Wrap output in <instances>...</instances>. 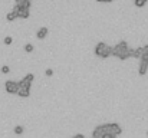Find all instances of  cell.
Masks as SVG:
<instances>
[{
	"mask_svg": "<svg viewBox=\"0 0 148 138\" xmlns=\"http://www.w3.org/2000/svg\"><path fill=\"white\" fill-rule=\"evenodd\" d=\"M112 55H114V56H116V58H118V59H121V61H125V59L131 58L128 43H126L125 40H122V42L116 43V45L112 48Z\"/></svg>",
	"mask_w": 148,
	"mask_h": 138,
	"instance_id": "1",
	"label": "cell"
},
{
	"mask_svg": "<svg viewBox=\"0 0 148 138\" xmlns=\"http://www.w3.org/2000/svg\"><path fill=\"white\" fill-rule=\"evenodd\" d=\"M104 129H105L104 138H114V137H118V135H121V132H122V128H121V125H119V124H116V122L104 124Z\"/></svg>",
	"mask_w": 148,
	"mask_h": 138,
	"instance_id": "2",
	"label": "cell"
},
{
	"mask_svg": "<svg viewBox=\"0 0 148 138\" xmlns=\"http://www.w3.org/2000/svg\"><path fill=\"white\" fill-rule=\"evenodd\" d=\"M95 55L102 58V59H106V58H109L112 55V48L108 46L105 42H99L95 46Z\"/></svg>",
	"mask_w": 148,
	"mask_h": 138,
	"instance_id": "3",
	"label": "cell"
},
{
	"mask_svg": "<svg viewBox=\"0 0 148 138\" xmlns=\"http://www.w3.org/2000/svg\"><path fill=\"white\" fill-rule=\"evenodd\" d=\"M13 10L16 12V16H17L19 19H28V18L30 16V9H28V7H25V6L16 5Z\"/></svg>",
	"mask_w": 148,
	"mask_h": 138,
	"instance_id": "4",
	"label": "cell"
},
{
	"mask_svg": "<svg viewBox=\"0 0 148 138\" xmlns=\"http://www.w3.org/2000/svg\"><path fill=\"white\" fill-rule=\"evenodd\" d=\"M17 88H19V83L15 81H6V83H5V89L7 94H16Z\"/></svg>",
	"mask_w": 148,
	"mask_h": 138,
	"instance_id": "5",
	"label": "cell"
},
{
	"mask_svg": "<svg viewBox=\"0 0 148 138\" xmlns=\"http://www.w3.org/2000/svg\"><path fill=\"white\" fill-rule=\"evenodd\" d=\"M16 94H17L19 96H22V98H28V96L30 95V88H29V86H25V85H19Z\"/></svg>",
	"mask_w": 148,
	"mask_h": 138,
	"instance_id": "6",
	"label": "cell"
},
{
	"mask_svg": "<svg viewBox=\"0 0 148 138\" xmlns=\"http://www.w3.org/2000/svg\"><path fill=\"white\" fill-rule=\"evenodd\" d=\"M33 79H35V75H33V73H28V75H26L20 82H17V83H19V85H25V86H29V88H30V86H32Z\"/></svg>",
	"mask_w": 148,
	"mask_h": 138,
	"instance_id": "7",
	"label": "cell"
},
{
	"mask_svg": "<svg viewBox=\"0 0 148 138\" xmlns=\"http://www.w3.org/2000/svg\"><path fill=\"white\" fill-rule=\"evenodd\" d=\"M147 71H148V62H147V61H142V59H139V66H138V73H139L141 76H144V75L147 73Z\"/></svg>",
	"mask_w": 148,
	"mask_h": 138,
	"instance_id": "8",
	"label": "cell"
},
{
	"mask_svg": "<svg viewBox=\"0 0 148 138\" xmlns=\"http://www.w3.org/2000/svg\"><path fill=\"white\" fill-rule=\"evenodd\" d=\"M104 134H105V129H104V125H98L94 132H92V137L94 138H104Z\"/></svg>",
	"mask_w": 148,
	"mask_h": 138,
	"instance_id": "9",
	"label": "cell"
},
{
	"mask_svg": "<svg viewBox=\"0 0 148 138\" xmlns=\"http://www.w3.org/2000/svg\"><path fill=\"white\" fill-rule=\"evenodd\" d=\"M48 32H49L48 28H40V29L36 32V38H38V39H45V38L48 36Z\"/></svg>",
	"mask_w": 148,
	"mask_h": 138,
	"instance_id": "10",
	"label": "cell"
},
{
	"mask_svg": "<svg viewBox=\"0 0 148 138\" xmlns=\"http://www.w3.org/2000/svg\"><path fill=\"white\" fill-rule=\"evenodd\" d=\"M141 50H142V53H141V58H139V59H142V61H147V62H148V45L142 46V48H141Z\"/></svg>",
	"mask_w": 148,
	"mask_h": 138,
	"instance_id": "11",
	"label": "cell"
},
{
	"mask_svg": "<svg viewBox=\"0 0 148 138\" xmlns=\"http://www.w3.org/2000/svg\"><path fill=\"white\" fill-rule=\"evenodd\" d=\"M6 19H7L9 22H13L15 19H17V16H16V12H15V10L9 12V13H7V16H6Z\"/></svg>",
	"mask_w": 148,
	"mask_h": 138,
	"instance_id": "12",
	"label": "cell"
},
{
	"mask_svg": "<svg viewBox=\"0 0 148 138\" xmlns=\"http://www.w3.org/2000/svg\"><path fill=\"white\" fill-rule=\"evenodd\" d=\"M25 132V128L22 127V125H17V127H15V134L16 135H22Z\"/></svg>",
	"mask_w": 148,
	"mask_h": 138,
	"instance_id": "13",
	"label": "cell"
},
{
	"mask_svg": "<svg viewBox=\"0 0 148 138\" xmlns=\"http://www.w3.org/2000/svg\"><path fill=\"white\" fill-rule=\"evenodd\" d=\"M145 3H147V0H134V5L137 7H142V6H145Z\"/></svg>",
	"mask_w": 148,
	"mask_h": 138,
	"instance_id": "14",
	"label": "cell"
},
{
	"mask_svg": "<svg viewBox=\"0 0 148 138\" xmlns=\"http://www.w3.org/2000/svg\"><path fill=\"white\" fill-rule=\"evenodd\" d=\"M33 49H35V48H33V45H32V43H26V45H25V50H26L28 53L33 52Z\"/></svg>",
	"mask_w": 148,
	"mask_h": 138,
	"instance_id": "15",
	"label": "cell"
},
{
	"mask_svg": "<svg viewBox=\"0 0 148 138\" xmlns=\"http://www.w3.org/2000/svg\"><path fill=\"white\" fill-rule=\"evenodd\" d=\"M0 71H2V73H9V72H10V68H9L7 65H3Z\"/></svg>",
	"mask_w": 148,
	"mask_h": 138,
	"instance_id": "16",
	"label": "cell"
},
{
	"mask_svg": "<svg viewBox=\"0 0 148 138\" xmlns=\"http://www.w3.org/2000/svg\"><path fill=\"white\" fill-rule=\"evenodd\" d=\"M3 42H5V45H12V42H13V39H12L10 36H6V38L3 39Z\"/></svg>",
	"mask_w": 148,
	"mask_h": 138,
	"instance_id": "17",
	"label": "cell"
},
{
	"mask_svg": "<svg viewBox=\"0 0 148 138\" xmlns=\"http://www.w3.org/2000/svg\"><path fill=\"white\" fill-rule=\"evenodd\" d=\"M45 75H46V76H52V75H53V71H52V69H46V71H45Z\"/></svg>",
	"mask_w": 148,
	"mask_h": 138,
	"instance_id": "18",
	"label": "cell"
},
{
	"mask_svg": "<svg viewBox=\"0 0 148 138\" xmlns=\"http://www.w3.org/2000/svg\"><path fill=\"white\" fill-rule=\"evenodd\" d=\"M15 3H16V5H20V6H22V5L25 3V0H15Z\"/></svg>",
	"mask_w": 148,
	"mask_h": 138,
	"instance_id": "19",
	"label": "cell"
},
{
	"mask_svg": "<svg viewBox=\"0 0 148 138\" xmlns=\"http://www.w3.org/2000/svg\"><path fill=\"white\" fill-rule=\"evenodd\" d=\"M73 138H83V134H75Z\"/></svg>",
	"mask_w": 148,
	"mask_h": 138,
	"instance_id": "20",
	"label": "cell"
},
{
	"mask_svg": "<svg viewBox=\"0 0 148 138\" xmlns=\"http://www.w3.org/2000/svg\"><path fill=\"white\" fill-rule=\"evenodd\" d=\"M96 2H99V3H108V2H112V0H96Z\"/></svg>",
	"mask_w": 148,
	"mask_h": 138,
	"instance_id": "21",
	"label": "cell"
},
{
	"mask_svg": "<svg viewBox=\"0 0 148 138\" xmlns=\"http://www.w3.org/2000/svg\"><path fill=\"white\" fill-rule=\"evenodd\" d=\"M29 2H32V0H29Z\"/></svg>",
	"mask_w": 148,
	"mask_h": 138,
	"instance_id": "22",
	"label": "cell"
},
{
	"mask_svg": "<svg viewBox=\"0 0 148 138\" xmlns=\"http://www.w3.org/2000/svg\"><path fill=\"white\" fill-rule=\"evenodd\" d=\"M147 135H148V132H147Z\"/></svg>",
	"mask_w": 148,
	"mask_h": 138,
	"instance_id": "23",
	"label": "cell"
}]
</instances>
